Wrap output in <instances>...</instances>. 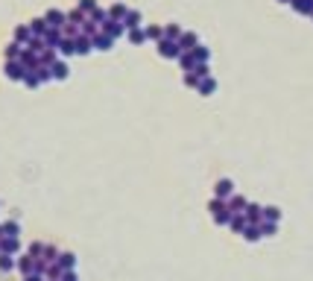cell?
<instances>
[{
    "label": "cell",
    "instance_id": "6da1fadb",
    "mask_svg": "<svg viewBox=\"0 0 313 281\" xmlns=\"http://www.w3.org/2000/svg\"><path fill=\"white\" fill-rule=\"evenodd\" d=\"M44 21H47L50 30H62L64 24H67V12H62V9H47L44 12Z\"/></svg>",
    "mask_w": 313,
    "mask_h": 281
},
{
    "label": "cell",
    "instance_id": "f1b7e54d",
    "mask_svg": "<svg viewBox=\"0 0 313 281\" xmlns=\"http://www.w3.org/2000/svg\"><path fill=\"white\" fill-rule=\"evenodd\" d=\"M126 38H129V44H144V41H147V32L138 27V30H129V32H126Z\"/></svg>",
    "mask_w": 313,
    "mask_h": 281
},
{
    "label": "cell",
    "instance_id": "60d3db41",
    "mask_svg": "<svg viewBox=\"0 0 313 281\" xmlns=\"http://www.w3.org/2000/svg\"><path fill=\"white\" fill-rule=\"evenodd\" d=\"M62 281H79V279H76V273L70 270V273H64V276H62Z\"/></svg>",
    "mask_w": 313,
    "mask_h": 281
},
{
    "label": "cell",
    "instance_id": "3957f363",
    "mask_svg": "<svg viewBox=\"0 0 313 281\" xmlns=\"http://www.w3.org/2000/svg\"><path fill=\"white\" fill-rule=\"evenodd\" d=\"M3 73H6V79H12V82H24V76H27V67H24L21 62H6Z\"/></svg>",
    "mask_w": 313,
    "mask_h": 281
},
{
    "label": "cell",
    "instance_id": "d4e9b609",
    "mask_svg": "<svg viewBox=\"0 0 313 281\" xmlns=\"http://www.w3.org/2000/svg\"><path fill=\"white\" fill-rule=\"evenodd\" d=\"M59 267H62L64 273H70V270L76 267V258H73L70 252H59Z\"/></svg>",
    "mask_w": 313,
    "mask_h": 281
},
{
    "label": "cell",
    "instance_id": "5b68a950",
    "mask_svg": "<svg viewBox=\"0 0 313 281\" xmlns=\"http://www.w3.org/2000/svg\"><path fill=\"white\" fill-rule=\"evenodd\" d=\"M73 44H76V56H88V53H94V38H88V35H76L73 38Z\"/></svg>",
    "mask_w": 313,
    "mask_h": 281
},
{
    "label": "cell",
    "instance_id": "b9f144b4",
    "mask_svg": "<svg viewBox=\"0 0 313 281\" xmlns=\"http://www.w3.org/2000/svg\"><path fill=\"white\" fill-rule=\"evenodd\" d=\"M24 281H44V276H24Z\"/></svg>",
    "mask_w": 313,
    "mask_h": 281
},
{
    "label": "cell",
    "instance_id": "83f0119b",
    "mask_svg": "<svg viewBox=\"0 0 313 281\" xmlns=\"http://www.w3.org/2000/svg\"><path fill=\"white\" fill-rule=\"evenodd\" d=\"M179 64H182V70H185V73L196 70V59H193V53H182V56H179Z\"/></svg>",
    "mask_w": 313,
    "mask_h": 281
},
{
    "label": "cell",
    "instance_id": "4fadbf2b",
    "mask_svg": "<svg viewBox=\"0 0 313 281\" xmlns=\"http://www.w3.org/2000/svg\"><path fill=\"white\" fill-rule=\"evenodd\" d=\"M21 53H24V47H21L18 41H9V44H6V50H3L6 62H18V59H21Z\"/></svg>",
    "mask_w": 313,
    "mask_h": 281
},
{
    "label": "cell",
    "instance_id": "74e56055",
    "mask_svg": "<svg viewBox=\"0 0 313 281\" xmlns=\"http://www.w3.org/2000/svg\"><path fill=\"white\" fill-rule=\"evenodd\" d=\"M199 82H202V79H199L193 70H190V73H185V85H188V88H199Z\"/></svg>",
    "mask_w": 313,
    "mask_h": 281
},
{
    "label": "cell",
    "instance_id": "e0dca14e",
    "mask_svg": "<svg viewBox=\"0 0 313 281\" xmlns=\"http://www.w3.org/2000/svg\"><path fill=\"white\" fill-rule=\"evenodd\" d=\"M62 30H47V35H44V44H47V47H50V50H56V47H59V44H62Z\"/></svg>",
    "mask_w": 313,
    "mask_h": 281
},
{
    "label": "cell",
    "instance_id": "ffe728a7",
    "mask_svg": "<svg viewBox=\"0 0 313 281\" xmlns=\"http://www.w3.org/2000/svg\"><path fill=\"white\" fill-rule=\"evenodd\" d=\"M193 59H196V64H208L211 62V50H208L205 44H199V47L193 50Z\"/></svg>",
    "mask_w": 313,
    "mask_h": 281
},
{
    "label": "cell",
    "instance_id": "cb8c5ba5",
    "mask_svg": "<svg viewBox=\"0 0 313 281\" xmlns=\"http://www.w3.org/2000/svg\"><path fill=\"white\" fill-rule=\"evenodd\" d=\"M56 50H59V56H76V44H73V38H62V44H59Z\"/></svg>",
    "mask_w": 313,
    "mask_h": 281
},
{
    "label": "cell",
    "instance_id": "f546056e",
    "mask_svg": "<svg viewBox=\"0 0 313 281\" xmlns=\"http://www.w3.org/2000/svg\"><path fill=\"white\" fill-rule=\"evenodd\" d=\"M18 234H21V225H18L15 220L3 223V237H18Z\"/></svg>",
    "mask_w": 313,
    "mask_h": 281
},
{
    "label": "cell",
    "instance_id": "8d00e7d4",
    "mask_svg": "<svg viewBox=\"0 0 313 281\" xmlns=\"http://www.w3.org/2000/svg\"><path fill=\"white\" fill-rule=\"evenodd\" d=\"M275 231H278V225H275V223H266V220L261 223V234H263V237H272Z\"/></svg>",
    "mask_w": 313,
    "mask_h": 281
},
{
    "label": "cell",
    "instance_id": "8992f818",
    "mask_svg": "<svg viewBox=\"0 0 313 281\" xmlns=\"http://www.w3.org/2000/svg\"><path fill=\"white\" fill-rule=\"evenodd\" d=\"M214 193H217V199H231L234 196V185H231V179H219L217 182V187H214Z\"/></svg>",
    "mask_w": 313,
    "mask_h": 281
},
{
    "label": "cell",
    "instance_id": "ba28073f",
    "mask_svg": "<svg viewBox=\"0 0 313 281\" xmlns=\"http://www.w3.org/2000/svg\"><path fill=\"white\" fill-rule=\"evenodd\" d=\"M243 214H246V223H249V225H261V223H263V208H261V205H252L249 202Z\"/></svg>",
    "mask_w": 313,
    "mask_h": 281
},
{
    "label": "cell",
    "instance_id": "9a60e30c",
    "mask_svg": "<svg viewBox=\"0 0 313 281\" xmlns=\"http://www.w3.org/2000/svg\"><path fill=\"white\" fill-rule=\"evenodd\" d=\"M85 21H88V15H85V12H82L79 6L67 12V24H73V27H79V30H82V24H85Z\"/></svg>",
    "mask_w": 313,
    "mask_h": 281
},
{
    "label": "cell",
    "instance_id": "277c9868",
    "mask_svg": "<svg viewBox=\"0 0 313 281\" xmlns=\"http://www.w3.org/2000/svg\"><path fill=\"white\" fill-rule=\"evenodd\" d=\"M100 32H105L108 38H114V41H117L120 35H126V27H123V21H111V18H108V21L100 27Z\"/></svg>",
    "mask_w": 313,
    "mask_h": 281
},
{
    "label": "cell",
    "instance_id": "ee69618b",
    "mask_svg": "<svg viewBox=\"0 0 313 281\" xmlns=\"http://www.w3.org/2000/svg\"><path fill=\"white\" fill-rule=\"evenodd\" d=\"M311 18H313V15H311Z\"/></svg>",
    "mask_w": 313,
    "mask_h": 281
},
{
    "label": "cell",
    "instance_id": "2e32d148",
    "mask_svg": "<svg viewBox=\"0 0 313 281\" xmlns=\"http://www.w3.org/2000/svg\"><path fill=\"white\" fill-rule=\"evenodd\" d=\"M123 27H126V32L141 27V12H138V9H129V15L123 18Z\"/></svg>",
    "mask_w": 313,
    "mask_h": 281
},
{
    "label": "cell",
    "instance_id": "484cf974",
    "mask_svg": "<svg viewBox=\"0 0 313 281\" xmlns=\"http://www.w3.org/2000/svg\"><path fill=\"white\" fill-rule=\"evenodd\" d=\"M214 91H217V79H211V76H208V79H202V82H199V94H202V97H211Z\"/></svg>",
    "mask_w": 313,
    "mask_h": 281
},
{
    "label": "cell",
    "instance_id": "4dcf8cb0",
    "mask_svg": "<svg viewBox=\"0 0 313 281\" xmlns=\"http://www.w3.org/2000/svg\"><path fill=\"white\" fill-rule=\"evenodd\" d=\"M263 220H266V223H278V220H281V208H275V205L263 208Z\"/></svg>",
    "mask_w": 313,
    "mask_h": 281
},
{
    "label": "cell",
    "instance_id": "44dd1931",
    "mask_svg": "<svg viewBox=\"0 0 313 281\" xmlns=\"http://www.w3.org/2000/svg\"><path fill=\"white\" fill-rule=\"evenodd\" d=\"M228 225H231V231H237V234H243V231H246V225H249V223H246V214H234Z\"/></svg>",
    "mask_w": 313,
    "mask_h": 281
},
{
    "label": "cell",
    "instance_id": "ac0fdd59",
    "mask_svg": "<svg viewBox=\"0 0 313 281\" xmlns=\"http://www.w3.org/2000/svg\"><path fill=\"white\" fill-rule=\"evenodd\" d=\"M18 246H21L18 237H3V240H0V255H15Z\"/></svg>",
    "mask_w": 313,
    "mask_h": 281
},
{
    "label": "cell",
    "instance_id": "d6a6232c",
    "mask_svg": "<svg viewBox=\"0 0 313 281\" xmlns=\"http://www.w3.org/2000/svg\"><path fill=\"white\" fill-rule=\"evenodd\" d=\"M243 237H246V240H252V243H255V240H261V237H263V234H261V225H246Z\"/></svg>",
    "mask_w": 313,
    "mask_h": 281
},
{
    "label": "cell",
    "instance_id": "7402d4cb",
    "mask_svg": "<svg viewBox=\"0 0 313 281\" xmlns=\"http://www.w3.org/2000/svg\"><path fill=\"white\" fill-rule=\"evenodd\" d=\"M290 6H293L299 15H313V0H293Z\"/></svg>",
    "mask_w": 313,
    "mask_h": 281
},
{
    "label": "cell",
    "instance_id": "e575fe53",
    "mask_svg": "<svg viewBox=\"0 0 313 281\" xmlns=\"http://www.w3.org/2000/svg\"><path fill=\"white\" fill-rule=\"evenodd\" d=\"M97 32H100V27H97L94 21H91V18H88V21H85V24H82V35H88V38H94Z\"/></svg>",
    "mask_w": 313,
    "mask_h": 281
},
{
    "label": "cell",
    "instance_id": "30bf717a",
    "mask_svg": "<svg viewBox=\"0 0 313 281\" xmlns=\"http://www.w3.org/2000/svg\"><path fill=\"white\" fill-rule=\"evenodd\" d=\"M114 47V38H108L105 32H97L94 35V50H100V53H108Z\"/></svg>",
    "mask_w": 313,
    "mask_h": 281
},
{
    "label": "cell",
    "instance_id": "d590c367",
    "mask_svg": "<svg viewBox=\"0 0 313 281\" xmlns=\"http://www.w3.org/2000/svg\"><path fill=\"white\" fill-rule=\"evenodd\" d=\"M79 9H82L85 15H94L100 6H97V0H79Z\"/></svg>",
    "mask_w": 313,
    "mask_h": 281
},
{
    "label": "cell",
    "instance_id": "603a6c76",
    "mask_svg": "<svg viewBox=\"0 0 313 281\" xmlns=\"http://www.w3.org/2000/svg\"><path fill=\"white\" fill-rule=\"evenodd\" d=\"M164 38L179 44V38H182V27H179V24H167V27H164Z\"/></svg>",
    "mask_w": 313,
    "mask_h": 281
},
{
    "label": "cell",
    "instance_id": "7bdbcfd3",
    "mask_svg": "<svg viewBox=\"0 0 313 281\" xmlns=\"http://www.w3.org/2000/svg\"><path fill=\"white\" fill-rule=\"evenodd\" d=\"M278 3H293V0H278Z\"/></svg>",
    "mask_w": 313,
    "mask_h": 281
},
{
    "label": "cell",
    "instance_id": "f35d334b",
    "mask_svg": "<svg viewBox=\"0 0 313 281\" xmlns=\"http://www.w3.org/2000/svg\"><path fill=\"white\" fill-rule=\"evenodd\" d=\"M35 73H38V79H41V85H44V82H50V79H53V70H50V67H38V70H35Z\"/></svg>",
    "mask_w": 313,
    "mask_h": 281
},
{
    "label": "cell",
    "instance_id": "8fae6325",
    "mask_svg": "<svg viewBox=\"0 0 313 281\" xmlns=\"http://www.w3.org/2000/svg\"><path fill=\"white\" fill-rule=\"evenodd\" d=\"M47 30H50V27H47L44 15H41V18H32V21H30V32L35 35V38H44V35H47Z\"/></svg>",
    "mask_w": 313,
    "mask_h": 281
},
{
    "label": "cell",
    "instance_id": "836d02e7",
    "mask_svg": "<svg viewBox=\"0 0 313 281\" xmlns=\"http://www.w3.org/2000/svg\"><path fill=\"white\" fill-rule=\"evenodd\" d=\"M24 85H27V88H38V85H41V79H38V73H35V70H27Z\"/></svg>",
    "mask_w": 313,
    "mask_h": 281
},
{
    "label": "cell",
    "instance_id": "7c38bea8",
    "mask_svg": "<svg viewBox=\"0 0 313 281\" xmlns=\"http://www.w3.org/2000/svg\"><path fill=\"white\" fill-rule=\"evenodd\" d=\"M50 70H53V79H59V82H64V79L70 76V67H67L64 59H59L56 64H50Z\"/></svg>",
    "mask_w": 313,
    "mask_h": 281
},
{
    "label": "cell",
    "instance_id": "1f68e13d",
    "mask_svg": "<svg viewBox=\"0 0 313 281\" xmlns=\"http://www.w3.org/2000/svg\"><path fill=\"white\" fill-rule=\"evenodd\" d=\"M88 18H91V21H94L97 27H103V24H105V21H108V9H103V6H100V9H97L94 15H88Z\"/></svg>",
    "mask_w": 313,
    "mask_h": 281
},
{
    "label": "cell",
    "instance_id": "7a4b0ae2",
    "mask_svg": "<svg viewBox=\"0 0 313 281\" xmlns=\"http://www.w3.org/2000/svg\"><path fill=\"white\" fill-rule=\"evenodd\" d=\"M158 56H161V59H179V56H182V47H179L176 41L161 38V41H158Z\"/></svg>",
    "mask_w": 313,
    "mask_h": 281
},
{
    "label": "cell",
    "instance_id": "9c48e42d",
    "mask_svg": "<svg viewBox=\"0 0 313 281\" xmlns=\"http://www.w3.org/2000/svg\"><path fill=\"white\" fill-rule=\"evenodd\" d=\"M12 35H15V38H12V41H18V44H21V47H27V44H30V38H32V32H30V24H18V27H15V32H12Z\"/></svg>",
    "mask_w": 313,
    "mask_h": 281
},
{
    "label": "cell",
    "instance_id": "d6986e66",
    "mask_svg": "<svg viewBox=\"0 0 313 281\" xmlns=\"http://www.w3.org/2000/svg\"><path fill=\"white\" fill-rule=\"evenodd\" d=\"M246 205H249V202H246L243 196H231V199H228V211H231V214H243Z\"/></svg>",
    "mask_w": 313,
    "mask_h": 281
},
{
    "label": "cell",
    "instance_id": "52a82bcc",
    "mask_svg": "<svg viewBox=\"0 0 313 281\" xmlns=\"http://www.w3.org/2000/svg\"><path fill=\"white\" fill-rule=\"evenodd\" d=\"M179 47H182V53H193V50L199 47V38H196V32H182V38H179Z\"/></svg>",
    "mask_w": 313,
    "mask_h": 281
},
{
    "label": "cell",
    "instance_id": "ab89813d",
    "mask_svg": "<svg viewBox=\"0 0 313 281\" xmlns=\"http://www.w3.org/2000/svg\"><path fill=\"white\" fill-rule=\"evenodd\" d=\"M12 267H15V261H12V255H0V270H3V273H9Z\"/></svg>",
    "mask_w": 313,
    "mask_h": 281
},
{
    "label": "cell",
    "instance_id": "5bb4252c",
    "mask_svg": "<svg viewBox=\"0 0 313 281\" xmlns=\"http://www.w3.org/2000/svg\"><path fill=\"white\" fill-rule=\"evenodd\" d=\"M126 15H129V6H126V3H111V6H108V18H111V21H123Z\"/></svg>",
    "mask_w": 313,
    "mask_h": 281
},
{
    "label": "cell",
    "instance_id": "4316f807",
    "mask_svg": "<svg viewBox=\"0 0 313 281\" xmlns=\"http://www.w3.org/2000/svg\"><path fill=\"white\" fill-rule=\"evenodd\" d=\"M144 32H147V41H161L164 38V27H158V24H150Z\"/></svg>",
    "mask_w": 313,
    "mask_h": 281
}]
</instances>
